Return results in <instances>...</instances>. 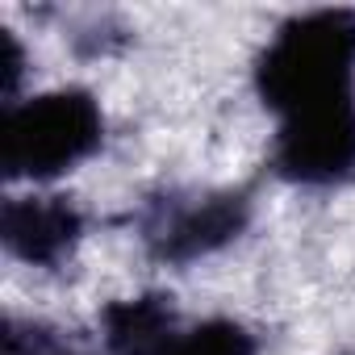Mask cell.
Wrapping results in <instances>:
<instances>
[{"label": "cell", "mask_w": 355, "mask_h": 355, "mask_svg": "<svg viewBox=\"0 0 355 355\" xmlns=\"http://www.w3.org/2000/svg\"><path fill=\"white\" fill-rule=\"evenodd\" d=\"M255 92L276 113L272 171L297 189L355 180V13L288 17L255 59Z\"/></svg>", "instance_id": "cell-1"}, {"label": "cell", "mask_w": 355, "mask_h": 355, "mask_svg": "<svg viewBox=\"0 0 355 355\" xmlns=\"http://www.w3.org/2000/svg\"><path fill=\"white\" fill-rule=\"evenodd\" d=\"M21 67H26V55H21V46H17V34H13V30H0V76H5V109L17 105Z\"/></svg>", "instance_id": "cell-8"}, {"label": "cell", "mask_w": 355, "mask_h": 355, "mask_svg": "<svg viewBox=\"0 0 355 355\" xmlns=\"http://www.w3.org/2000/svg\"><path fill=\"white\" fill-rule=\"evenodd\" d=\"M55 355H84V351H71V347H67V343H63V347H59V351H55Z\"/></svg>", "instance_id": "cell-9"}, {"label": "cell", "mask_w": 355, "mask_h": 355, "mask_svg": "<svg viewBox=\"0 0 355 355\" xmlns=\"http://www.w3.org/2000/svg\"><path fill=\"white\" fill-rule=\"evenodd\" d=\"M9 255L34 268H59L84 239V214L67 197H9L0 209Z\"/></svg>", "instance_id": "cell-4"}, {"label": "cell", "mask_w": 355, "mask_h": 355, "mask_svg": "<svg viewBox=\"0 0 355 355\" xmlns=\"http://www.w3.org/2000/svg\"><path fill=\"white\" fill-rule=\"evenodd\" d=\"M105 142V113L88 88H55L26 96L0 117V171L5 180H59Z\"/></svg>", "instance_id": "cell-2"}, {"label": "cell", "mask_w": 355, "mask_h": 355, "mask_svg": "<svg viewBox=\"0 0 355 355\" xmlns=\"http://www.w3.org/2000/svg\"><path fill=\"white\" fill-rule=\"evenodd\" d=\"M159 355H255V334L234 318H205L180 326Z\"/></svg>", "instance_id": "cell-6"}, {"label": "cell", "mask_w": 355, "mask_h": 355, "mask_svg": "<svg viewBox=\"0 0 355 355\" xmlns=\"http://www.w3.org/2000/svg\"><path fill=\"white\" fill-rule=\"evenodd\" d=\"M63 347V338L42 326V322H5V355H55Z\"/></svg>", "instance_id": "cell-7"}, {"label": "cell", "mask_w": 355, "mask_h": 355, "mask_svg": "<svg viewBox=\"0 0 355 355\" xmlns=\"http://www.w3.org/2000/svg\"><path fill=\"white\" fill-rule=\"evenodd\" d=\"M251 222V197L239 189H205V193H180L171 189L163 197H150L138 209V239L146 251L171 268L197 263L222 247H230Z\"/></svg>", "instance_id": "cell-3"}, {"label": "cell", "mask_w": 355, "mask_h": 355, "mask_svg": "<svg viewBox=\"0 0 355 355\" xmlns=\"http://www.w3.org/2000/svg\"><path fill=\"white\" fill-rule=\"evenodd\" d=\"M175 330H180V318H175L171 297L163 293L125 297L105 305L101 313V334L109 355H159Z\"/></svg>", "instance_id": "cell-5"}]
</instances>
